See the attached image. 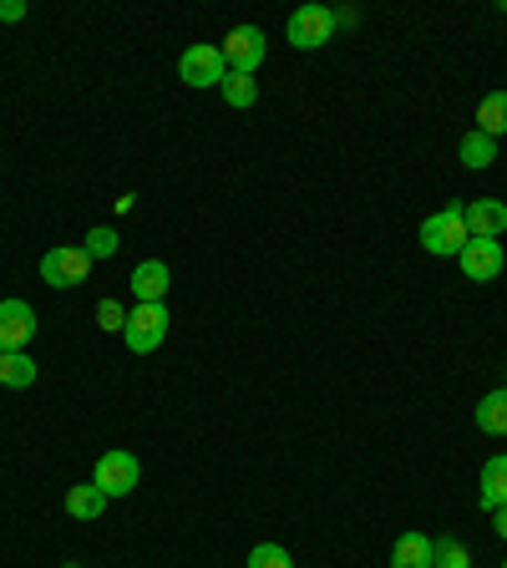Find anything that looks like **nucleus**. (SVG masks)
<instances>
[{"instance_id":"nucleus-1","label":"nucleus","mask_w":507,"mask_h":568,"mask_svg":"<svg viewBox=\"0 0 507 568\" xmlns=\"http://www.w3.org/2000/svg\"><path fill=\"white\" fill-rule=\"evenodd\" d=\"M168 325H173L168 300H163V305H132L128 310V325H122V341H128L132 355H153L158 345L168 341Z\"/></svg>"},{"instance_id":"nucleus-2","label":"nucleus","mask_w":507,"mask_h":568,"mask_svg":"<svg viewBox=\"0 0 507 568\" xmlns=\"http://www.w3.org/2000/svg\"><path fill=\"white\" fill-rule=\"evenodd\" d=\"M422 244H426V254H437V260H457L462 248L473 244L467 224H462V209H442V213H432V219L422 224Z\"/></svg>"},{"instance_id":"nucleus-3","label":"nucleus","mask_w":507,"mask_h":568,"mask_svg":"<svg viewBox=\"0 0 507 568\" xmlns=\"http://www.w3.org/2000/svg\"><path fill=\"white\" fill-rule=\"evenodd\" d=\"M284 31H290V47L295 51H320L325 41H335V11L331 6H300Z\"/></svg>"},{"instance_id":"nucleus-4","label":"nucleus","mask_w":507,"mask_h":568,"mask_svg":"<svg viewBox=\"0 0 507 568\" xmlns=\"http://www.w3.org/2000/svg\"><path fill=\"white\" fill-rule=\"evenodd\" d=\"M92 483L107 493V503H112V497H132V487L142 483V467H138L132 452H102V457H97Z\"/></svg>"},{"instance_id":"nucleus-5","label":"nucleus","mask_w":507,"mask_h":568,"mask_svg":"<svg viewBox=\"0 0 507 568\" xmlns=\"http://www.w3.org/2000/svg\"><path fill=\"white\" fill-rule=\"evenodd\" d=\"M224 67L229 71H244V77H254L260 71V61H264V51H270V41H264V31L260 26H234V31L224 36Z\"/></svg>"},{"instance_id":"nucleus-6","label":"nucleus","mask_w":507,"mask_h":568,"mask_svg":"<svg viewBox=\"0 0 507 568\" xmlns=\"http://www.w3.org/2000/svg\"><path fill=\"white\" fill-rule=\"evenodd\" d=\"M178 77L189 87H224V77H229V67H224V51L219 47H189L183 51V61H178Z\"/></svg>"},{"instance_id":"nucleus-7","label":"nucleus","mask_w":507,"mask_h":568,"mask_svg":"<svg viewBox=\"0 0 507 568\" xmlns=\"http://www.w3.org/2000/svg\"><path fill=\"white\" fill-rule=\"evenodd\" d=\"M87 270H92L87 248H51L47 260H41V280H47L51 290H77V284H87Z\"/></svg>"},{"instance_id":"nucleus-8","label":"nucleus","mask_w":507,"mask_h":568,"mask_svg":"<svg viewBox=\"0 0 507 568\" xmlns=\"http://www.w3.org/2000/svg\"><path fill=\"white\" fill-rule=\"evenodd\" d=\"M457 264H462V274H467L473 284H493L497 274H503L507 254H503V244H497V239H473V244L457 254Z\"/></svg>"},{"instance_id":"nucleus-9","label":"nucleus","mask_w":507,"mask_h":568,"mask_svg":"<svg viewBox=\"0 0 507 568\" xmlns=\"http://www.w3.org/2000/svg\"><path fill=\"white\" fill-rule=\"evenodd\" d=\"M36 335V310L26 300H0V351H26Z\"/></svg>"},{"instance_id":"nucleus-10","label":"nucleus","mask_w":507,"mask_h":568,"mask_svg":"<svg viewBox=\"0 0 507 568\" xmlns=\"http://www.w3.org/2000/svg\"><path fill=\"white\" fill-rule=\"evenodd\" d=\"M168 290H173V270H168L163 260H142L138 270H132V300H138V305H163Z\"/></svg>"},{"instance_id":"nucleus-11","label":"nucleus","mask_w":507,"mask_h":568,"mask_svg":"<svg viewBox=\"0 0 507 568\" xmlns=\"http://www.w3.org/2000/svg\"><path fill=\"white\" fill-rule=\"evenodd\" d=\"M462 224L473 239H503L507 234V203L503 199H477L462 209Z\"/></svg>"},{"instance_id":"nucleus-12","label":"nucleus","mask_w":507,"mask_h":568,"mask_svg":"<svg viewBox=\"0 0 507 568\" xmlns=\"http://www.w3.org/2000/svg\"><path fill=\"white\" fill-rule=\"evenodd\" d=\"M391 568H437V538L426 532H402L391 548Z\"/></svg>"},{"instance_id":"nucleus-13","label":"nucleus","mask_w":507,"mask_h":568,"mask_svg":"<svg viewBox=\"0 0 507 568\" xmlns=\"http://www.w3.org/2000/svg\"><path fill=\"white\" fill-rule=\"evenodd\" d=\"M477 503H483V513L507 508V452H497V457H487V462H483V483H477Z\"/></svg>"},{"instance_id":"nucleus-14","label":"nucleus","mask_w":507,"mask_h":568,"mask_svg":"<svg viewBox=\"0 0 507 568\" xmlns=\"http://www.w3.org/2000/svg\"><path fill=\"white\" fill-rule=\"evenodd\" d=\"M67 513H71L77 523H97V518L107 513V493H102L97 483H77V487L67 493Z\"/></svg>"},{"instance_id":"nucleus-15","label":"nucleus","mask_w":507,"mask_h":568,"mask_svg":"<svg viewBox=\"0 0 507 568\" xmlns=\"http://www.w3.org/2000/svg\"><path fill=\"white\" fill-rule=\"evenodd\" d=\"M477 432H487V437H507V386L487 390L483 402H477Z\"/></svg>"},{"instance_id":"nucleus-16","label":"nucleus","mask_w":507,"mask_h":568,"mask_svg":"<svg viewBox=\"0 0 507 568\" xmlns=\"http://www.w3.org/2000/svg\"><path fill=\"white\" fill-rule=\"evenodd\" d=\"M0 386L11 390H26L36 386V361L26 351H0Z\"/></svg>"},{"instance_id":"nucleus-17","label":"nucleus","mask_w":507,"mask_h":568,"mask_svg":"<svg viewBox=\"0 0 507 568\" xmlns=\"http://www.w3.org/2000/svg\"><path fill=\"white\" fill-rule=\"evenodd\" d=\"M457 158H462L467 168H493V163H497V138H487V132L473 128L467 138L457 142Z\"/></svg>"},{"instance_id":"nucleus-18","label":"nucleus","mask_w":507,"mask_h":568,"mask_svg":"<svg viewBox=\"0 0 507 568\" xmlns=\"http://www.w3.org/2000/svg\"><path fill=\"white\" fill-rule=\"evenodd\" d=\"M477 132L487 138H507V92H487L477 106Z\"/></svg>"},{"instance_id":"nucleus-19","label":"nucleus","mask_w":507,"mask_h":568,"mask_svg":"<svg viewBox=\"0 0 507 568\" xmlns=\"http://www.w3.org/2000/svg\"><path fill=\"white\" fill-rule=\"evenodd\" d=\"M219 92H224V102H229V106H239V112L260 102V82H254V77H244V71H229Z\"/></svg>"},{"instance_id":"nucleus-20","label":"nucleus","mask_w":507,"mask_h":568,"mask_svg":"<svg viewBox=\"0 0 507 568\" xmlns=\"http://www.w3.org/2000/svg\"><path fill=\"white\" fill-rule=\"evenodd\" d=\"M87 260H112V254H118V248H122V239H118V229H92V234H87Z\"/></svg>"},{"instance_id":"nucleus-21","label":"nucleus","mask_w":507,"mask_h":568,"mask_svg":"<svg viewBox=\"0 0 507 568\" xmlns=\"http://www.w3.org/2000/svg\"><path fill=\"white\" fill-rule=\"evenodd\" d=\"M249 568H295V558L284 554L280 544H254L249 548Z\"/></svg>"},{"instance_id":"nucleus-22","label":"nucleus","mask_w":507,"mask_h":568,"mask_svg":"<svg viewBox=\"0 0 507 568\" xmlns=\"http://www.w3.org/2000/svg\"><path fill=\"white\" fill-rule=\"evenodd\" d=\"M437 568H473V554L457 538H437Z\"/></svg>"},{"instance_id":"nucleus-23","label":"nucleus","mask_w":507,"mask_h":568,"mask_svg":"<svg viewBox=\"0 0 507 568\" xmlns=\"http://www.w3.org/2000/svg\"><path fill=\"white\" fill-rule=\"evenodd\" d=\"M97 325L122 335V325H128V305H122V300H102V305H97Z\"/></svg>"},{"instance_id":"nucleus-24","label":"nucleus","mask_w":507,"mask_h":568,"mask_svg":"<svg viewBox=\"0 0 507 568\" xmlns=\"http://www.w3.org/2000/svg\"><path fill=\"white\" fill-rule=\"evenodd\" d=\"M0 21H6V26L26 21V0H0Z\"/></svg>"},{"instance_id":"nucleus-25","label":"nucleus","mask_w":507,"mask_h":568,"mask_svg":"<svg viewBox=\"0 0 507 568\" xmlns=\"http://www.w3.org/2000/svg\"><path fill=\"white\" fill-rule=\"evenodd\" d=\"M112 209H118V213H132V209H138V193H122V199L112 203Z\"/></svg>"},{"instance_id":"nucleus-26","label":"nucleus","mask_w":507,"mask_h":568,"mask_svg":"<svg viewBox=\"0 0 507 568\" xmlns=\"http://www.w3.org/2000/svg\"><path fill=\"white\" fill-rule=\"evenodd\" d=\"M493 528H497V532H503V538H507V508H497V513H493Z\"/></svg>"},{"instance_id":"nucleus-27","label":"nucleus","mask_w":507,"mask_h":568,"mask_svg":"<svg viewBox=\"0 0 507 568\" xmlns=\"http://www.w3.org/2000/svg\"><path fill=\"white\" fill-rule=\"evenodd\" d=\"M61 568H82V564H61Z\"/></svg>"},{"instance_id":"nucleus-28","label":"nucleus","mask_w":507,"mask_h":568,"mask_svg":"<svg viewBox=\"0 0 507 568\" xmlns=\"http://www.w3.org/2000/svg\"><path fill=\"white\" fill-rule=\"evenodd\" d=\"M503 568H507V558H503Z\"/></svg>"}]
</instances>
